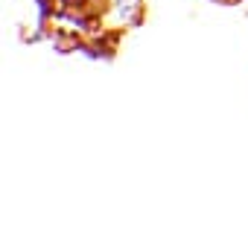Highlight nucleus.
Wrapping results in <instances>:
<instances>
[{"mask_svg":"<svg viewBox=\"0 0 248 248\" xmlns=\"http://www.w3.org/2000/svg\"><path fill=\"white\" fill-rule=\"evenodd\" d=\"M143 18V0H99V21L108 30H126Z\"/></svg>","mask_w":248,"mask_h":248,"instance_id":"f257e3e1","label":"nucleus"}]
</instances>
